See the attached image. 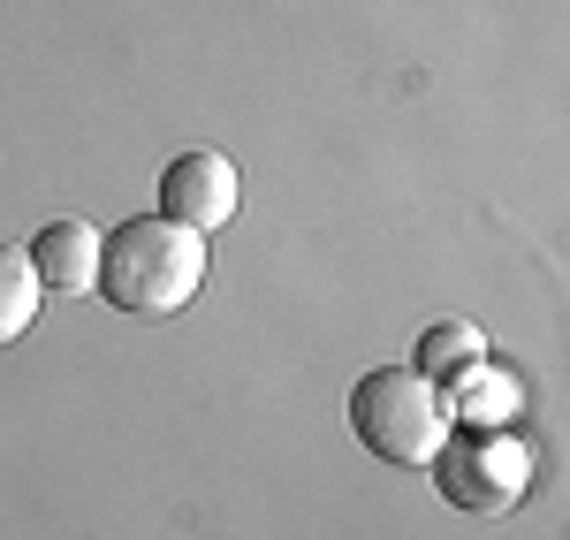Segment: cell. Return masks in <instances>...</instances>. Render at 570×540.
Returning a JSON list of instances; mask_svg holds the SVG:
<instances>
[{
    "label": "cell",
    "mask_w": 570,
    "mask_h": 540,
    "mask_svg": "<svg viewBox=\"0 0 570 540\" xmlns=\"http://www.w3.org/2000/svg\"><path fill=\"white\" fill-rule=\"evenodd\" d=\"M214 274V252L198 228L168 222V214H137V222H115L99 236V297L130 320H168L183 313Z\"/></svg>",
    "instance_id": "6da1fadb"
},
{
    "label": "cell",
    "mask_w": 570,
    "mask_h": 540,
    "mask_svg": "<svg viewBox=\"0 0 570 540\" xmlns=\"http://www.w3.org/2000/svg\"><path fill=\"white\" fill-rule=\"evenodd\" d=\"M351 434L381 464H434V450L456 434V419H449L441 381H426L419 365H373L351 389Z\"/></svg>",
    "instance_id": "7a4b0ae2"
},
{
    "label": "cell",
    "mask_w": 570,
    "mask_h": 540,
    "mask_svg": "<svg viewBox=\"0 0 570 540\" xmlns=\"http://www.w3.org/2000/svg\"><path fill=\"white\" fill-rule=\"evenodd\" d=\"M532 472H540V456L510 426H472V434H449L434 450V488L464 518H510L532 495Z\"/></svg>",
    "instance_id": "3957f363"
},
{
    "label": "cell",
    "mask_w": 570,
    "mask_h": 540,
    "mask_svg": "<svg viewBox=\"0 0 570 540\" xmlns=\"http://www.w3.org/2000/svg\"><path fill=\"white\" fill-rule=\"evenodd\" d=\"M236 206H244V176H236V160L214 153V145H190V153H176L160 168V214L168 222L214 236V228L236 222Z\"/></svg>",
    "instance_id": "277c9868"
},
{
    "label": "cell",
    "mask_w": 570,
    "mask_h": 540,
    "mask_svg": "<svg viewBox=\"0 0 570 540\" xmlns=\"http://www.w3.org/2000/svg\"><path fill=\"white\" fill-rule=\"evenodd\" d=\"M23 252H31V267H39L46 289H91V282H99V228H91L85 214L46 222Z\"/></svg>",
    "instance_id": "5b68a950"
},
{
    "label": "cell",
    "mask_w": 570,
    "mask_h": 540,
    "mask_svg": "<svg viewBox=\"0 0 570 540\" xmlns=\"http://www.w3.org/2000/svg\"><path fill=\"white\" fill-rule=\"evenodd\" d=\"M441 396H449V419H456V426H510L518 404H525V389H518L510 373H494L487 359L464 365V373H449Z\"/></svg>",
    "instance_id": "8992f818"
},
{
    "label": "cell",
    "mask_w": 570,
    "mask_h": 540,
    "mask_svg": "<svg viewBox=\"0 0 570 540\" xmlns=\"http://www.w3.org/2000/svg\"><path fill=\"white\" fill-rule=\"evenodd\" d=\"M39 305H46V282H39V267H31V252H23V244H0V343L31 335Z\"/></svg>",
    "instance_id": "52a82bcc"
},
{
    "label": "cell",
    "mask_w": 570,
    "mask_h": 540,
    "mask_svg": "<svg viewBox=\"0 0 570 540\" xmlns=\"http://www.w3.org/2000/svg\"><path fill=\"white\" fill-rule=\"evenodd\" d=\"M487 359V335L472 327V320H434L426 335H419V373L426 381H449V373H464V365H480Z\"/></svg>",
    "instance_id": "ba28073f"
}]
</instances>
